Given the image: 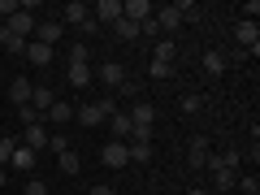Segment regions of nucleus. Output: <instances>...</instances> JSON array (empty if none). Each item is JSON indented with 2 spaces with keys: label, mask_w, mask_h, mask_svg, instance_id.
Segmentation results:
<instances>
[{
  "label": "nucleus",
  "mask_w": 260,
  "mask_h": 195,
  "mask_svg": "<svg viewBox=\"0 0 260 195\" xmlns=\"http://www.w3.org/2000/svg\"><path fill=\"white\" fill-rule=\"evenodd\" d=\"M91 195H117V186H91Z\"/></svg>",
  "instance_id": "obj_38"
},
{
  "label": "nucleus",
  "mask_w": 260,
  "mask_h": 195,
  "mask_svg": "<svg viewBox=\"0 0 260 195\" xmlns=\"http://www.w3.org/2000/svg\"><path fill=\"white\" fill-rule=\"evenodd\" d=\"M100 160H104L109 169H126V165H130L126 143H117V139H113V143H104V148H100Z\"/></svg>",
  "instance_id": "obj_8"
},
{
  "label": "nucleus",
  "mask_w": 260,
  "mask_h": 195,
  "mask_svg": "<svg viewBox=\"0 0 260 195\" xmlns=\"http://www.w3.org/2000/svg\"><path fill=\"white\" fill-rule=\"evenodd\" d=\"M104 121H109V126H113V139H130V113H121V109H113L109 113V117H104Z\"/></svg>",
  "instance_id": "obj_14"
},
{
  "label": "nucleus",
  "mask_w": 260,
  "mask_h": 195,
  "mask_svg": "<svg viewBox=\"0 0 260 195\" xmlns=\"http://www.w3.org/2000/svg\"><path fill=\"white\" fill-rule=\"evenodd\" d=\"M87 22H91V5H83V0H74V5H65V9H61V26H78V30H83Z\"/></svg>",
  "instance_id": "obj_5"
},
{
  "label": "nucleus",
  "mask_w": 260,
  "mask_h": 195,
  "mask_svg": "<svg viewBox=\"0 0 260 195\" xmlns=\"http://www.w3.org/2000/svg\"><path fill=\"white\" fill-rule=\"evenodd\" d=\"M234 186H243V191H247V195H260V182H256V178H239V182H234Z\"/></svg>",
  "instance_id": "obj_34"
},
{
  "label": "nucleus",
  "mask_w": 260,
  "mask_h": 195,
  "mask_svg": "<svg viewBox=\"0 0 260 195\" xmlns=\"http://www.w3.org/2000/svg\"><path fill=\"white\" fill-rule=\"evenodd\" d=\"M91 65H83V61H70V83L74 87H91Z\"/></svg>",
  "instance_id": "obj_21"
},
{
  "label": "nucleus",
  "mask_w": 260,
  "mask_h": 195,
  "mask_svg": "<svg viewBox=\"0 0 260 195\" xmlns=\"http://www.w3.org/2000/svg\"><path fill=\"white\" fill-rule=\"evenodd\" d=\"M225 65H230V61H225L221 48H208V52H204V70H208V74H225Z\"/></svg>",
  "instance_id": "obj_22"
},
{
  "label": "nucleus",
  "mask_w": 260,
  "mask_h": 195,
  "mask_svg": "<svg viewBox=\"0 0 260 195\" xmlns=\"http://www.w3.org/2000/svg\"><path fill=\"white\" fill-rule=\"evenodd\" d=\"M113 35H117V39H139V22L117 18V22H113Z\"/></svg>",
  "instance_id": "obj_24"
},
{
  "label": "nucleus",
  "mask_w": 260,
  "mask_h": 195,
  "mask_svg": "<svg viewBox=\"0 0 260 195\" xmlns=\"http://www.w3.org/2000/svg\"><path fill=\"white\" fill-rule=\"evenodd\" d=\"M148 74H152V78H174V65H165V61H152V65H148Z\"/></svg>",
  "instance_id": "obj_29"
},
{
  "label": "nucleus",
  "mask_w": 260,
  "mask_h": 195,
  "mask_svg": "<svg viewBox=\"0 0 260 195\" xmlns=\"http://www.w3.org/2000/svg\"><path fill=\"white\" fill-rule=\"evenodd\" d=\"M186 195H208V191H186Z\"/></svg>",
  "instance_id": "obj_40"
},
{
  "label": "nucleus",
  "mask_w": 260,
  "mask_h": 195,
  "mask_svg": "<svg viewBox=\"0 0 260 195\" xmlns=\"http://www.w3.org/2000/svg\"><path fill=\"white\" fill-rule=\"evenodd\" d=\"M9 156H13V139H0V169L9 165Z\"/></svg>",
  "instance_id": "obj_33"
},
{
  "label": "nucleus",
  "mask_w": 260,
  "mask_h": 195,
  "mask_svg": "<svg viewBox=\"0 0 260 195\" xmlns=\"http://www.w3.org/2000/svg\"><path fill=\"white\" fill-rule=\"evenodd\" d=\"M126 156L135 160V165H148V160H152V143L148 139H130L126 143Z\"/></svg>",
  "instance_id": "obj_16"
},
{
  "label": "nucleus",
  "mask_w": 260,
  "mask_h": 195,
  "mask_svg": "<svg viewBox=\"0 0 260 195\" xmlns=\"http://www.w3.org/2000/svg\"><path fill=\"white\" fill-rule=\"evenodd\" d=\"M213 178H217V195H225V191H230L234 182H239V174H234V169H217Z\"/></svg>",
  "instance_id": "obj_27"
},
{
  "label": "nucleus",
  "mask_w": 260,
  "mask_h": 195,
  "mask_svg": "<svg viewBox=\"0 0 260 195\" xmlns=\"http://www.w3.org/2000/svg\"><path fill=\"white\" fill-rule=\"evenodd\" d=\"M0 44L9 48L13 56H26V39H18V35H9V30H5V26H0Z\"/></svg>",
  "instance_id": "obj_26"
},
{
  "label": "nucleus",
  "mask_w": 260,
  "mask_h": 195,
  "mask_svg": "<svg viewBox=\"0 0 260 195\" xmlns=\"http://www.w3.org/2000/svg\"><path fill=\"white\" fill-rule=\"evenodd\" d=\"M5 182H9V174H5V169H0V186H5Z\"/></svg>",
  "instance_id": "obj_39"
},
{
  "label": "nucleus",
  "mask_w": 260,
  "mask_h": 195,
  "mask_svg": "<svg viewBox=\"0 0 260 195\" xmlns=\"http://www.w3.org/2000/svg\"><path fill=\"white\" fill-rule=\"evenodd\" d=\"M234 39H239V48H243V52H251V56L260 52V26H256V22H247V18H243L239 26H234Z\"/></svg>",
  "instance_id": "obj_3"
},
{
  "label": "nucleus",
  "mask_w": 260,
  "mask_h": 195,
  "mask_svg": "<svg viewBox=\"0 0 260 195\" xmlns=\"http://www.w3.org/2000/svg\"><path fill=\"white\" fill-rule=\"evenodd\" d=\"M174 56H178V44H174V39H165V35H160L156 44H152V61H165V65H174Z\"/></svg>",
  "instance_id": "obj_17"
},
{
  "label": "nucleus",
  "mask_w": 260,
  "mask_h": 195,
  "mask_svg": "<svg viewBox=\"0 0 260 195\" xmlns=\"http://www.w3.org/2000/svg\"><path fill=\"white\" fill-rule=\"evenodd\" d=\"M52 104H56V95H52V87H48V83H35V87H30V109H35L39 117H44Z\"/></svg>",
  "instance_id": "obj_9"
},
{
  "label": "nucleus",
  "mask_w": 260,
  "mask_h": 195,
  "mask_svg": "<svg viewBox=\"0 0 260 195\" xmlns=\"http://www.w3.org/2000/svg\"><path fill=\"white\" fill-rule=\"evenodd\" d=\"M91 18L100 22V26H113V22L121 18V0H100V5L91 9Z\"/></svg>",
  "instance_id": "obj_11"
},
{
  "label": "nucleus",
  "mask_w": 260,
  "mask_h": 195,
  "mask_svg": "<svg viewBox=\"0 0 260 195\" xmlns=\"http://www.w3.org/2000/svg\"><path fill=\"white\" fill-rule=\"evenodd\" d=\"M239 160H243V152H208V169H239Z\"/></svg>",
  "instance_id": "obj_15"
},
{
  "label": "nucleus",
  "mask_w": 260,
  "mask_h": 195,
  "mask_svg": "<svg viewBox=\"0 0 260 195\" xmlns=\"http://www.w3.org/2000/svg\"><path fill=\"white\" fill-rule=\"evenodd\" d=\"M18 117H22V126H35V121H44L35 109H30V104H22V109H18Z\"/></svg>",
  "instance_id": "obj_31"
},
{
  "label": "nucleus",
  "mask_w": 260,
  "mask_h": 195,
  "mask_svg": "<svg viewBox=\"0 0 260 195\" xmlns=\"http://www.w3.org/2000/svg\"><path fill=\"white\" fill-rule=\"evenodd\" d=\"M35 13H13V18H5V30H9V35H18V39H26V44H30V35H35Z\"/></svg>",
  "instance_id": "obj_2"
},
{
  "label": "nucleus",
  "mask_w": 260,
  "mask_h": 195,
  "mask_svg": "<svg viewBox=\"0 0 260 195\" xmlns=\"http://www.w3.org/2000/svg\"><path fill=\"white\" fill-rule=\"evenodd\" d=\"M18 13V0H0V18H13Z\"/></svg>",
  "instance_id": "obj_37"
},
{
  "label": "nucleus",
  "mask_w": 260,
  "mask_h": 195,
  "mask_svg": "<svg viewBox=\"0 0 260 195\" xmlns=\"http://www.w3.org/2000/svg\"><path fill=\"white\" fill-rule=\"evenodd\" d=\"M26 148H35V152H44L48 148V130H44V121H35V126H26Z\"/></svg>",
  "instance_id": "obj_19"
},
{
  "label": "nucleus",
  "mask_w": 260,
  "mask_h": 195,
  "mask_svg": "<svg viewBox=\"0 0 260 195\" xmlns=\"http://www.w3.org/2000/svg\"><path fill=\"white\" fill-rule=\"evenodd\" d=\"M52 52H56V48L39 44V39H35V44H26V61L30 65H48V61H52Z\"/></svg>",
  "instance_id": "obj_20"
},
{
  "label": "nucleus",
  "mask_w": 260,
  "mask_h": 195,
  "mask_svg": "<svg viewBox=\"0 0 260 195\" xmlns=\"http://www.w3.org/2000/svg\"><path fill=\"white\" fill-rule=\"evenodd\" d=\"M152 13H156V18H152V22H156V26H160V35H174V30L178 26H182V13H178V5H165V9H152Z\"/></svg>",
  "instance_id": "obj_6"
},
{
  "label": "nucleus",
  "mask_w": 260,
  "mask_h": 195,
  "mask_svg": "<svg viewBox=\"0 0 260 195\" xmlns=\"http://www.w3.org/2000/svg\"><path fill=\"white\" fill-rule=\"evenodd\" d=\"M44 117H48V121H52V126H65V121H74V109H70V104H65V100H56V104H52V109H48V113H44Z\"/></svg>",
  "instance_id": "obj_23"
},
{
  "label": "nucleus",
  "mask_w": 260,
  "mask_h": 195,
  "mask_svg": "<svg viewBox=\"0 0 260 195\" xmlns=\"http://www.w3.org/2000/svg\"><path fill=\"white\" fill-rule=\"evenodd\" d=\"M35 160H39V152H35V148H26V143H13L9 169H18V174H30V169H35Z\"/></svg>",
  "instance_id": "obj_7"
},
{
  "label": "nucleus",
  "mask_w": 260,
  "mask_h": 195,
  "mask_svg": "<svg viewBox=\"0 0 260 195\" xmlns=\"http://www.w3.org/2000/svg\"><path fill=\"white\" fill-rule=\"evenodd\" d=\"M30 87H35L30 78H13V83H9V100L18 104V109H22V104H30Z\"/></svg>",
  "instance_id": "obj_18"
},
{
  "label": "nucleus",
  "mask_w": 260,
  "mask_h": 195,
  "mask_svg": "<svg viewBox=\"0 0 260 195\" xmlns=\"http://www.w3.org/2000/svg\"><path fill=\"white\" fill-rule=\"evenodd\" d=\"M139 35H148V39H160V26H156V22H152V18H148V22H143V26H139Z\"/></svg>",
  "instance_id": "obj_36"
},
{
  "label": "nucleus",
  "mask_w": 260,
  "mask_h": 195,
  "mask_svg": "<svg viewBox=\"0 0 260 195\" xmlns=\"http://www.w3.org/2000/svg\"><path fill=\"white\" fill-rule=\"evenodd\" d=\"M186 160H191L195 169L208 165V139H204V135H191V143H186Z\"/></svg>",
  "instance_id": "obj_10"
},
{
  "label": "nucleus",
  "mask_w": 260,
  "mask_h": 195,
  "mask_svg": "<svg viewBox=\"0 0 260 195\" xmlns=\"http://www.w3.org/2000/svg\"><path fill=\"white\" fill-rule=\"evenodd\" d=\"M22 195H48V186H44V182H35V178H30V182L22 186Z\"/></svg>",
  "instance_id": "obj_35"
},
{
  "label": "nucleus",
  "mask_w": 260,
  "mask_h": 195,
  "mask_svg": "<svg viewBox=\"0 0 260 195\" xmlns=\"http://www.w3.org/2000/svg\"><path fill=\"white\" fill-rule=\"evenodd\" d=\"M200 109H204L200 95H182V113H200Z\"/></svg>",
  "instance_id": "obj_32"
},
{
  "label": "nucleus",
  "mask_w": 260,
  "mask_h": 195,
  "mask_svg": "<svg viewBox=\"0 0 260 195\" xmlns=\"http://www.w3.org/2000/svg\"><path fill=\"white\" fill-rule=\"evenodd\" d=\"M48 148H52L56 156H61V152H70V139H65L61 130H56V135H48Z\"/></svg>",
  "instance_id": "obj_28"
},
{
  "label": "nucleus",
  "mask_w": 260,
  "mask_h": 195,
  "mask_svg": "<svg viewBox=\"0 0 260 195\" xmlns=\"http://www.w3.org/2000/svg\"><path fill=\"white\" fill-rule=\"evenodd\" d=\"M91 74H95V78H100V83H104V87H121V83H126V70H121V65H117V61H104V65H100V70H91Z\"/></svg>",
  "instance_id": "obj_12"
},
{
  "label": "nucleus",
  "mask_w": 260,
  "mask_h": 195,
  "mask_svg": "<svg viewBox=\"0 0 260 195\" xmlns=\"http://www.w3.org/2000/svg\"><path fill=\"white\" fill-rule=\"evenodd\" d=\"M61 35H65L61 18H39V22H35V39H39V44L56 48V44H61Z\"/></svg>",
  "instance_id": "obj_4"
},
{
  "label": "nucleus",
  "mask_w": 260,
  "mask_h": 195,
  "mask_svg": "<svg viewBox=\"0 0 260 195\" xmlns=\"http://www.w3.org/2000/svg\"><path fill=\"white\" fill-rule=\"evenodd\" d=\"M61 174H78V156L74 152H61Z\"/></svg>",
  "instance_id": "obj_30"
},
{
  "label": "nucleus",
  "mask_w": 260,
  "mask_h": 195,
  "mask_svg": "<svg viewBox=\"0 0 260 195\" xmlns=\"http://www.w3.org/2000/svg\"><path fill=\"white\" fill-rule=\"evenodd\" d=\"M152 117H156L152 104H135L130 109V139H148L152 143Z\"/></svg>",
  "instance_id": "obj_1"
},
{
  "label": "nucleus",
  "mask_w": 260,
  "mask_h": 195,
  "mask_svg": "<svg viewBox=\"0 0 260 195\" xmlns=\"http://www.w3.org/2000/svg\"><path fill=\"white\" fill-rule=\"evenodd\" d=\"M74 117H78V126H100V121H104V113L95 109V104H83V109H78Z\"/></svg>",
  "instance_id": "obj_25"
},
{
  "label": "nucleus",
  "mask_w": 260,
  "mask_h": 195,
  "mask_svg": "<svg viewBox=\"0 0 260 195\" xmlns=\"http://www.w3.org/2000/svg\"><path fill=\"white\" fill-rule=\"evenodd\" d=\"M121 18H130V22H139V26H143V22L152 18V5H148V0H121Z\"/></svg>",
  "instance_id": "obj_13"
}]
</instances>
